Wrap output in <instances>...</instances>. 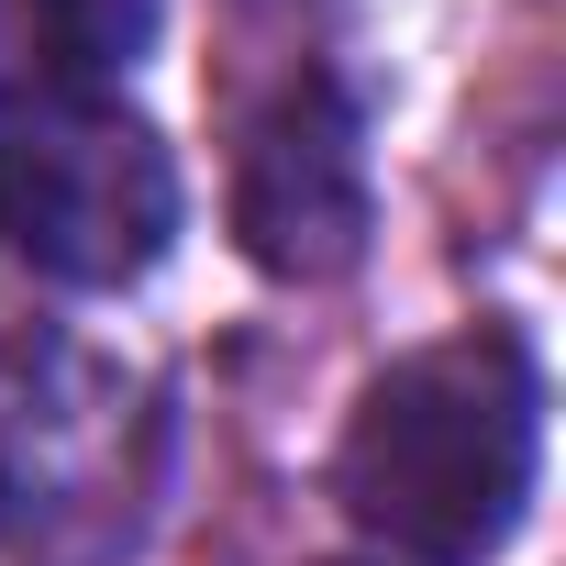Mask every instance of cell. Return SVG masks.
<instances>
[{
  "mask_svg": "<svg viewBox=\"0 0 566 566\" xmlns=\"http://www.w3.org/2000/svg\"><path fill=\"white\" fill-rule=\"evenodd\" d=\"M533 478H544V356L511 323H467L389 356L334 433V500L400 566H489L522 533Z\"/></svg>",
  "mask_w": 566,
  "mask_h": 566,
  "instance_id": "cell-1",
  "label": "cell"
},
{
  "mask_svg": "<svg viewBox=\"0 0 566 566\" xmlns=\"http://www.w3.org/2000/svg\"><path fill=\"white\" fill-rule=\"evenodd\" d=\"M167 411L78 334L0 345V566H112L145 533Z\"/></svg>",
  "mask_w": 566,
  "mask_h": 566,
  "instance_id": "cell-2",
  "label": "cell"
},
{
  "mask_svg": "<svg viewBox=\"0 0 566 566\" xmlns=\"http://www.w3.org/2000/svg\"><path fill=\"white\" fill-rule=\"evenodd\" d=\"M0 244L56 290H134L178 244V156L78 78H0Z\"/></svg>",
  "mask_w": 566,
  "mask_h": 566,
  "instance_id": "cell-3",
  "label": "cell"
},
{
  "mask_svg": "<svg viewBox=\"0 0 566 566\" xmlns=\"http://www.w3.org/2000/svg\"><path fill=\"white\" fill-rule=\"evenodd\" d=\"M378 189H367V123L334 78H290L233 156V244L290 277V290H323L367 255Z\"/></svg>",
  "mask_w": 566,
  "mask_h": 566,
  "instance_id": "cell-4",
  "label": "cell"
},
{
  "mask_svg": "<svg viewBox=\"0 0 566 566\" xmlns=\"http://www.w3.org/2000/svg\"><path fill=\"white\" fill-rule=\"evenodd\" d=\"M167 23V0H0V78L112 90Z\"/></svg>",
  "mask_w": 566,
  "mask_h": 566,
  "instance_id": "cell-5",
  "label": "cell"
}]
</instances>
